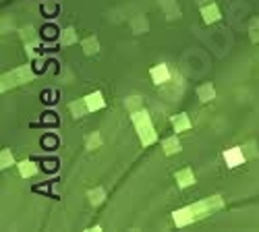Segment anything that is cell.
Instances as JSON below:
<instances>
[{"mask_svg": "<svg viewBox=\"0 0 259 232\" xmlns=\"http://www.w3.org/2000/svg\"><path fill=\"white\" fill-rule=\"evenodd\" d=\"M224 162L228 168H237L241 164H245V154H243V147H230L224 152Z\"/></svg>", "mask_w": 259, "mask_h": 232, "instance_id": "obj_5", "label": "cell"}, {"mask_svg": "<svg viewBox=\"0 0 259 232\" xmlns=\"http://www.w3.org/2000/svg\"><path fill=\"white\" fill-rule=\"evenodd\" d=\"M172 218H174V224L179 226V228H183V226H187V224L197 222V216H195L193 205H187V207H181V210H176Z\"/></svg>", "mask_w": 259, "mask_h": 232, "instance_id": "obj_3", "label": "cell"}, {"mask_svg": "<svg viewBox=\"0 0 259 232\" xmlns=\"http://www.w3.org/2000/svg\"><path fill=\"white\" fill-rule=\"evenodd\" d=\"M131 120L137 129V135L141 139V145L143 147H149L151 143H156L158 139V133L154 129V124H151V118H149V112L147 110H137V112H131Z\"/></svg>", "mask_w": 259, "mask_h": 232, "instance_id": "obj_1", "label": "cell"}, {"mask_svg": "<svg viewBox=\"0 0 259 232\" xmlns=\"http://www.w3.org/2000/svg\"><path fill=\"white\" fill-rule=\"evenodd\" d=\"M102 145V135L100 133H91V135H87V139H85V147L89 149H98Z\"/></svg>", "mask_w": 259, "mask_h": 232, "instance_id": "obj_17", "label": "cell"}, {"mask_svg": "<svg viewBox=\"0 0 259 232\" xmlns=\"http://www.w3.org/2000/svg\"><path fill=\"white\" fill-rule=\"evenodd\" d=\"M83 100H85V104H87L89 112L102 110V108L106 106V100H104V96H102V91H91V94H87Z\"/></svg>", "mask_w": 259, "mask_h": 232, "instance_id": "obj_8", "label": "cell"}, {"mask_svg": "<svg viewBox=\"0 0 259 232\" xmlns=\"http://www.w3.org/2000/svg\"><path fill=\"white\" fill-rule=\"evenodd\" d=\"M89 232H102V226H91Z\"/></svg>", "mask_w": 259, "mask_h": 232, "instance_id": "obj_20", "label": "cell"}, {"mask_svg": "<svg viewBox=\"0 0 259 232\" xmlns=\"http://www.w3.org/2000/svg\"><path fill=\"white\" fill-rule=\"evenodd\" d=\"M10 166H15L13 152H10V149H2V152H0V168L6 170V168H10Z\"/></svg>", "mask_w": 259, "mask_h": 232, "instance_id": "obj_14", "label": "cell"}, {"mask_svg": "<svg viewBox=\"0 0 259 232\" xmlns=\"http://www.w3.org/2000/svg\"><path fill=\"white\" fill-rule=\"evenodd\" d=\"M220 8H218V4H207V6H201V19H203V23H216V21H220Z\"/></svg>", "mask_w": 259, "mask_h": 232, "instance_id": "obj_9", "label": "cell"}, {"mask_svg": "<svg viewBox=\"0 0 259 232\" xmlns=\"http://www.w3.org/2000/svg\"><path fill=\"white\" fill-rule=\"evenodd\" d=\"M181 141L176 137H168V139H164L162 141V152L166 154V156H174V154H179L181 152Z\"/></svg>", "mask_w": 259, "mask_h": 232, "instance_id": "obj_10", "label": "cell"}, {"mask_svg": "<svg viewBox=\"0 0 259 232\" xmlns=\"http://www.w3.org/2000/svg\"><path fill=\"white\" fill-rule=\"evenodd\" d=\"M170 124H172L174 133H183V131H189V129H191V118H189V116H187L185 112H181V114H174V116H172Z\"/></svg>", "mask_w": 259, "mask_h": 232, "instance_id": "obj_7", "label": "cell"}, {"mask_svg": "<svg viewBox=\"0 0 259 232\" xmlns=\"http://www.w3.org/2000/svg\"><path fill=\"white\" fill-rule=\"evenodd\" d=\"M197 98L201 100V102H211L216 98V87L214 83H203V85H199L197 87Z\"/></svg>", "mask_w": 259, "mask_h": 232, "instance_id": "obj_11", "label": "cell"}, {"mask_svg": "<svg viewBox=\"0 0 259 232\" xmlns=\"http://www.w3.org/2000/svg\"><path fill=\"white\" fill-rule=\"evenodd\" d=\"M68 110L73 112V116H75V118H81V116H83V114H87V112H89V108H87L85 100H77V102H70V104H68Z\"/></svg>", "mask_w": 259, "mask_h": 232, "instance_id": "obj_13", "label": "cell"}, {"mask_svg": "<svg viewBox=\"0 0 259 232\" xmlns=\"http://www.w3.org/2000/svg\"><path fill=\"white\" fill-rule=\"evenodd\" d=\"M87 197H89V201H91V205H100L102 201H104V197H106V193H104V189L102 187H96L93 191H89L87 193Z\"/></svg>", "mask_w": 259, "mask_h": 232, "instance_id": "obj_16", "label": "cell"}, {"mask_svg": "<svg viewBox=\"0 0 259 232\" xmlns=\"http://www.w3.org/2000/svg\"><path fill=\"white\" fill-rule=\"evenodd\" d=\"M149 77H151V81H154L156 85L168 83V81H170V68H168V64L160 62V64H156V66H151V68H149Z\"/></svg>", "mask_w": 259, "mask_h": 232, "instance_id": "obj_4", "label": "cell"}, {"mask_svg": "<svg viewBox=\"0 0 259 232\" xmlns=\"http://www.w3.org/2000/svg\"><path fill=\"white\" fill-rule=\"evenodd\" d=\"M31 68L29 66H21V68H15L13 73H8L2 77V91L8 87H15V85H21V83H27V81L31 79Z\"/></svg>", "mask_w": 259, "mask_h": 232, "instance_id": "obj_2", "label": "cell"}, {"mask_svg": "<svg viewBox=\"0 0 259 232\" xmlns=\"http://www.w3.org/2000/svg\"><path fill=\"white\" fill-rule=\"evenodd\" d=\"M17 168H19V174H21L23 178H29V176H35V174H38V166H35L31 160H23V162H19Z\"/></svg>", "mask_w": 259, "mask_h": 232, "instance_id": "obj_12", "label": "cell"}, {"mask_svg": "<svg viewBox=\"0 0 259 232\" xmlns=\"http://www.w3.org/2000/svg\"><path fill=\"white\" fill-rule=\"evenodd\" d=\"M174 180L181 189H187V187H191V184H195V174L191 168H183L174 174Z\"/></svg>", "mask_w": 259, "mask_h": 232, "instance_id": "obj_6", "label": "cell"}, {"mask_svg": "<svg viewBox=\"0 0 259 232\" xmlns=\"http://www.w3.org/2000/svg\"><path fill=\"white\" fill-rule=\"evenodd\" d=\"M81 46H83V52H85L87 56L98 54V50H100V44H98L96 38H87V40H83V42H81Z\"/></svg>", "mask_w": 259, "mask_h": 232, "instance_id": "obj_15", "label": "cell"}, {"mask_svg": "<svg viewBox=\"0 0 259 232\" xmlns=\"http://www.w3.org/2000/svg\"><path fill=\"white\" fill-rule=\"evenodd\" d=\"M77 42V33H75V29H65L63 31V36H61V44L63 46H70V44H75Z\"/></svg>", "mask_w": 259, "mask_h": 232, "instance_id": "obj_19", "label": "cell"}, {"mask_svg": "<svg viewBox=\"0 0 259 232\" xmlns=\"http://www.w3.org/2000/svg\"><path fill=\"white\" fill-rule=\"evenodd\" d=\"M125 106L129 108V112H137V110L143 108V102H141L139 96H131V98H129V100L125 102Z\"/></svg>", "mask_w": 259, "mask_h": 232, "instance_id": "obj_18", "label": "cell"}]
</instances>
